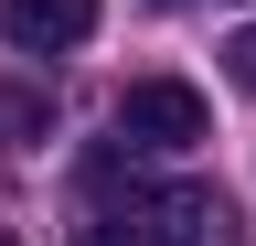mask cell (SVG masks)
Returning <instances> with one entry per match:
<instances>
[{
  "label": "cell",
  "instance_id": "obj_1",
  "mask_svg": "<svg viewBox=\"0 0 256 246\" xmlns=\"http://www.w3.org/2000/svg\"><path fill=\"white\" fill-rule=\"evenodd\" d=\"M118 139L128 150H192V139H214V107H203V86H182V75H139L118 97Z\"/></svg>",
  "mask_w": 256,
  "mask_h": 246
},
{
  "label": "cell",
  "instance_id": "obj_2",
  "mask_svg": "<svg viewBox=\"0 0 256 246\" xmlns=\"http://www.w3.org/2000/svg\"><path fill=\"white\" fill-rule=\"evenodd\" d=\"M128 235L150 246H224V193H203V182H128Z\"/></svg>",
  "mask_w": 256,
  "mask_h": 246
},
{
  "label": "cell",
  "instance_id": "obj_3",
  "mask_svg": "<svg viewBox=\"0 0 256 246\" xmlns=\"http://www.w3.org/2000/svg\"><path fill=\"white\" fill-rule=\"evenodd\" d=\"M96 33V0H0V43L11 54H75Z\"/></svg>",
  "mask_w": 256,
  "mask_h": 246
},
{
  "label": "cell",
  "instance_id": "obj_8",
  "mask_svg": "<svg viewBox=\"0 0 256 246\" xmlns=\"http://www.w3.org/2000/svg\"><path fill=\"white\" fill-rule=\"evenodd\" d=\"M0 246H11V235H0Z\"/></svg>",
  "mask_w": 256,
  "mask_h": 246
},
{
  "label": "cell",
  "instance_id": "obj_4",
  "mask_svg": "<svg viewBox=\"0 0 256 246\" xmlns=\"http://www.w3.org/2000/svg\"><path fill=\"white\" fill-rule=\"evenodd\" d=\"M54 129V97H32V86H0V150H32Z\"/></svg>",
  "mask_w": 256,
  "mask_h": 246
},
{
  "label": "cell",
  "instance_id": "obj_6",
  "mask_svg": "<svg viewBox=\"0 0 256 246\" xmlns=\"http://www.w3.org/2000/svg\"><path fill=\"white\" fill-rule=\"evenodd\" d=\"M86 246H150V235H128L118 214H107V225H86Z\"/></svg>",
  "mask_w": 256,
  "mask_h": 246
},
{
  "label": "cell",
  "instance_id": "obj_7",
  "mask_svg": "<svg viewBox=\"0 0 256 246\" xmlns=\"http://www.w3.org/2000/svg\"><path fill=\"white\" fill-rule=\"evenodd\" d=\"M160 11H171V0H160Z\"/></svg>",
  "mask_w": 256,
  "mask_h": 246
},
{
  "label": "cell",
  "instance_id": "obj_5",
  "mask_svg": "<svg viewBox=\"0 0 256 246\" xmlns=\"http://www.w3.org/2000/svg\"><path fill=\"white\" fill-rule=\"evenodd\" d=\"M224 65H235V86H256V22H246L235 43H224Z\"/></svg>",
  "mask_w": 256,
  "mask_h": 246
}]
</instances>
